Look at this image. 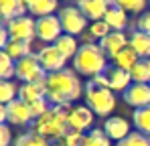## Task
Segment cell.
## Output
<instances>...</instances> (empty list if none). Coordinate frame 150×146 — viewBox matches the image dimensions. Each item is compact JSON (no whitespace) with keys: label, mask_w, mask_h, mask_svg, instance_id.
<instances>
[{"label":"cell","mask_w":150,"mask_h":146,"mask_svg":"<svg viewBox=\"0 0 150 146\" xmlns=\"http://www.w3.org/2000/svg\"><path fill=\"white\" fill-rule=\"evenodd\" d=\"M116 146H150V136H144L140 132H132L128 138H124Z\"/></svg>","instance_id":"obj_32"},{"label":"cell","mask_w":150,"mask_h":146,"mask_svg":"<svg viewBox=\"0 0 150 146\" xmlns=\"http://www.w3.org/2000/svg\"><path fill=\"white\" fill-rule=\"evenodd\" d=\"M47 75L49 73L43 69V65L35 53L16 61V79H21L23 83H45Z\"/></svg>","instance_id":"obj_5"},{"label":"cell","mask_w":150,"mask_h":146,"mask_svg":"<svg viewBox=\"0 0 150 146\" xmlns=\"http://www.w3.org/2000/svg\"><path fill=\"white\" fill-rule=\"evenodd\" d=\"M45 97H47L45 83H23L18 87V99H23L28 106H33L39 99H45Z\"/></svg>","instance_id":"obj_18"},{"label":"cell","mask_w":150,"mask_h":146,"mask_svg":"<svg viewBox=\"0 0 150 146\" xmlns=\"http://www.w3.org/2000/svg\"><path fill=\"white\" fill-rule=\"evenodd\" d=\"M146 4H150V0H114V6H120L126 12H134V14H142Z\"/></svg>","instance_id":"obj_30"},{"label":"cell","mask_w":150,"mask_h":146,"mask_svg":"<svg viewBox=\"0 0 150 146\" xmlns=\"http://www.w3.org/2000/svg\"><path fill=\"white\" fill-rule=\"evenodd\" d=\"M37 57H39V61H41L43 69H45L47 73H57V71L67 69V67H65L67 57H65L59 49L55 47V45H45V47L37 53Z\"/></svg>","instance_id":"obj_9"},{"label":"cell","mask_w":150,"mask_h":146,"mask_svg":"<svg viewBox=\"0 0 150 146\" xmlns=\"http://www.w3.org/2000/svg\"><path fill=\"white\" fill-rule=\"evenodd\" d=\"M45 89H47V101L51 106L71 103L79 99L81 94H85V85L81 83L79 75L73 69L49 73L45 79Z\"/></svg>","instance_id":"obj_1"},{"label":"cell","mask_w":150,"mask_h":146,"mask_svg":"<svg viewBox=\"0 0 150 146\" xmlns=\"http://www.w3.org/2000/svg\"><path fill=\"white\" fill-rule=\"evenodd\" d=\"M0 77L2 81H10L12 77H16V61L4 51H0Z\"/></svg>","instance_id":"obj_27"},{"label":"cell","mask_w":150,"mask_h":146,"mask_svg":"<svg viewBox=\"0 0 150 146\" xmlns=\"http://www.w3.org/2000/svg\"><path fill=\"white\" fill-rule=\"evenodd\" d=\"M18 96V89L12 81H0V103L8 106L10 101H14Z\"/></svg>","instance_id":"obj_31"},{"label":"cell","mask_w":150,"mask_h":146,"mask_svg":"<svg viewBox=\"0 0 150 146\" xmlns=\"http://www.w3.org/2000/svg\"><path fill=\"white\" fill-rule=\"evenodd\" d=\"M105 77H108V81H110V89H112V91H122V94H124L126 89L132 85V75H130V71H124V69H120V67H116V65L108 67Z\"/></svg>","instance_id":"obj_16"},{"label":"cell","mask_w":150,"mask_h":146,"mask_svg":"<svg viewBox=\"0 0 150 146\" xmlns=\"http://www.w3.org/2000/svg\"><path fill=\"white\" fill-rule=\"evenodd\" d=\"M61 35H63V26H61V21L57 14L37 18V39H41L43 43L55 45Z\"/></svg>","instance_id":"obj_8"},{"label":"cell","mask_w":150,"mask_h":146,"mask_svg":"<svg viewBox=\"0 0 150 146\" xmlns=\"http://www.w3.org/2000/svg\"><path fill=\"white\" fill-rule=\"evenodd\" d=\"M122 97L134 110L146 108V106H150V85H146V83H132L122 94Z\"/></svg>","instance_id":"obj_12"},{"label":"cell","mask_w":150,"mask_h":146,"mask_svg":"<svg viewBox=\"0 0 150 146\" xmlns=\"http://www.w3.org/2000/svg\"><path fill=\"white\" fill-rule=\"evenodd\" d=\"M0 122L6 124V106H0Z\"/></svg>","instance_id":"obj_39"},{"label":"cell","mask_w":150,"mask_h":146,"mask_svg":"<svg viewBox=\"0 0 150 146\" xmlns=\"http://www.w3.org/2000/svg\"><path fill=\"white\" fill-rule=\"evenodd\" d=\"M10 142H12V134L8 124H0V146H10Z\"/></svg>","instance_id":"obj_37"},{"label":"cell","mask_w":150,"mask_h":146,"mask_svg":"<svg viewBox=\"0 0 150 146\" xmlns=\"http://www.w3.org/2000/svg\"><path fill=\"white\" fill-rule=\"evenodd\" d=\"M132 83H146L150 85V59H140L136 67L130 71Z\"/></svg>","instance_id":"obj_25"},{"label":"cell","mask_w":150,"mask_h":146,"mask_svg":"<svg viewBox=\"0 0 150 146\" xmlns=\"http://www.w3.org/2000/svg\"><path fill=\"white\" fill-rule=\"evenodd\" d=\"M108 55L103 53L100 43H83L77 55L73 57V71L83 77H98L108 71Z\"/></svg>","instance_id":"obj_3"},{"label":"cell","mask_w":150,"mask_h":146,"mask_svg":"<svg viewBox=\"0 0 150 146\" xmlns=\"http://www.w3.org/2000/svg\"><path fill=\"white\" fill-rule=\"evenodd\" d=\"M103 132L108 134L110 140L114 142H122L124 138H128L132 132H130V122L122 118V116H110L103 122Z\"/></svg>","instance_id":"obj_13"},{"label":"cell","mask_w":150,"mask_h":146,"mask_svg":"<svg viewBox=\"0 0 150 146\" xmlns=\"http://www.w3.org/2000/svg\"><path fill=\"white\" fill-rule=\"evenodd\" d=\"M136 30H140V33H146V35H150V10L142 12V14L138 16V23H136Z\"/></svg>","instance_id":"obj_36"},{"label":"cell","mask_w":150,"mask_h":146,"mask_svg":"<svg viewBox=\"0 0 150 146\" xmlns=\"http://www.w3.org/2000/svg\"><path fill=\"white\" fill-rule=\"evenodd\" d=\"M10 41H12V39H10V33H8V28L2 24V26H0V49L4 51V49H6V45H8Z\"/></svg>","instance_id":"obj_38"},{"label":"cell","mask_w":150,"mask_h":146,"mask_svg":"<svg viewBox=\"0 0 150 146\" xmlns=\"http://www.w3.org/2000/svg\"><path fill=\"white\" fill-rule=\"evenodd\" d=\"M110 33H112V28H110V24L105 23V21H98V23L89 24V35H91L93 39H98V41L105 39Z\"/></svg>","instance_id":"obj_33"},{"label":"cell","mask_w":150,"mask_h":146,"mask_svg":"<svg viewBox=\"0 0 150 146\" xmlns=\"http://www.w3.org/2000/svg\"><path fill=\"white\" fill-rule=\"evenodd\" d=\"M8 33H10V39L12 41H26V43H33V39L37 37V21H33L30 16H18L10 23H2Z\"/></svg>","instance_id":"obj_7"},{"label":"cell","mask_w":150,"mask_h":146,"mask_svg":"<svg viewBox=\"0 0 150 146\" xmlns=\"http://www.w3.org/2000/svg\"><path fill=\"white\" fill-rule=\"evenodd\" d=\"M132 124L136 128V132L150 136V106L146 108H140V110H134L132 114Z\"/></svg>","instance_id":"obj_22"},{"label":"cell","mask_w":150,"mask_h":146,"mask_svg":"<svg viewBox=\"0 0 150 146\" xmlns=\"http://www.w3.org/2000/svg\"><path fill=\"white\" fill-rule=\"evenodd\" d=\"M130 47L136 51V55L140 59H150V35L134 30L130 35Z\"/></svg>","instance_id":"obj_20"},{"label":"cell","mask_w":150,"mask_h":146,"mask_svg":"<svg viewBox=\"0 0 150 146\" xmlns=\"http://www.w3.org/2000/svg\"><path fill=\"white\" fill-rule=\"evenodd\" d=\"M100 47L108 55V59H116L126 47H130V37L122 30H112L105 39L100 41Z\"/></svg>","instance_id":"obj_11"},{"label":"cell","mask_w":150,"mask_h":146,"mask_svg":"<svg viewBox=\"0 0 150 146\" xmlns=\"http://www.w3.org/2000/svg\"><path fill=\"white\" fill-rule=\"evenodd\" d=\"M85 101H87V108L101 118H108L114 110H116V96L110 87H101L96 85L93 81H87L85 83Z\"/></svg>","instance_id":"obj_4"},{"label":"cell","mask_w":150,"mask_h":146,"mask_svg":"<svg viewBox=\"0 0 150 146\" xmlns=\"http://www.w3.org/2000/svg\"><path fill=\"white\" fill-rule=\"evenodd\" d=\"M140 61V57L136 55V51L132 47H126L116 59H114V65L116 67H120V69H124V71H132L134 67H136V63Z\"/></svg>","instance_id":"obj_24"},{"label":"cell","mask_w":150,"mask_h":146,"mask_svg":"<svg viewBox=\"0 0 150 146\" xmlns=\"http://www.w3.org/2000/svg\"><path fill=\"white\" fill-rule=\"evenodd\" d=\"M71 103H61V106H51L49 112L43 114L41 118L30 124V130L45 136L47 140H63L65 134L71 130L69 128V114H71Z\"/></svg>","instance_id":"obj_2"},{"label":"cell","mask_w":150,"mask_h":146,"mask_svg":"<svg viewBox=\"0 0 150 146\" xmlns=\"http://www.w3.org/2000/svg\"><path fill=\"white\" fill-rule=\"evenodd\" d=\"M51 146H63V144H51Z\"/></svg>","instance_id":"obj_40"},{"label":"cell","mask_w":150,"mask_h":146,"mask_svg":"<svg viewBox=\"0 0 150 146\" xmlns=\"http://www.w3.org/2000/svg\"><path fill=\"white\" fill-rule=\"evenodd\" d=\"M14 146H51V144L45 136H41V134L30 130V132H25L23 136H18Z\"/></svg>","instance_id":"obj_29"},{"label":"cell","mask_w":150,"mask_h":146,"mask_svg":"<svg viewBox=\"0 0 150 146\" xmlns=\"http://www.w3.org/2000/svg\"><path fill=\"white\" fill-rule=\"evenodd\" d=\"M6 122L8 124H14V126H28L33 124V112H30V106L25 103L23 99H14L6 106Z\"/></svg>","instance_id":"obj_10"},{"label":"cell","mask_w":150,"mask_h":146,"mask_svg":"<svg viewBox=\"0 0 150 146\" xmlns=\"http://www.w3.org/2000/svg\"><path fill=\"white\" fill-rule=\"evenodd\" d=\"M57 6H59V0H26V10L39 18L53 14Z\"/></svg>","instance_id":"obj_19"},{"label":"cell","mask_w":150,"mask_h":146,"mask_svg":"<svg viewBox=\"0 0 150 146\" xmlns=\"http://www.w3.org/2000/svg\"><path fill=\"white\" fill-rule=\"evenodd\" d=\"M75 6H77V8L85 14V18L91 21V23L103 21V18H105V12L110 10L108 0H77Z\"/></svg>","instance_id":"obj_15"},{"label":"cell","mask_w":150,"mask_h":146,"mask_svg":"<svg viewBox=\"0 0 150 146\" xmlns=\"http://www.w3.org/2000/svg\"><path fill=\"white\" fill-rule=\"evenodd\" d=\"M85 140V134L83 132H77V130H69L63 138V146H83Z\"/></svg>","instance_id":"obj_34"},{"label":"cell","mask_w":150,"mask_h":146,"mask_svg":"<svg viewBox=\"0 0 150 146\" xmlns=\"http://www.w3.org/2000/svg\"><path fill=\"white\" fill-rule=\"evenodd\" d=\"M93 120H96V114L87 106H75L69 114V128L85 134V130L93 126Z\"/></svg>","instance_id":"obj_14"},{"label":"cell","mask_w":150,"mask_h":146,"mask_svg":"<svg viewBox=\"0 0 150 146\" xmlns=\"http://www.w3.org/2000/svg\"><path fill=\"white\" fill-rule=\"evenodd\" d=\"M33 43H26V41H10L6 49H4V53H8L14 61H18V59H23L26 55H33V49H30Z\"/></svg>","instance_id":"obj_26"},{"label":"cell","mask_w":150,"mask_h":146,"mask_svg":"<svg viewBox=\"0 0 150 146\" xmlns=\"http://www.w3.org/2000/svg\"><path fill=\"white\" fill-rule=\"evenodd\" d=\"M55 47L59 49V51H61V53H63L67 59H73L75 55H77V51H79V47H81V45L77 43V39H75V37H71V35H65V33H63V35L57 39Z\"/></svg>","instance_id":"obj_23"},{"label":"cell","mask_w":150,"mask_h":146,"mask_svg":"<svg viewBox=\"0 0 150 146\" xmlns=\"http://www.w3.org/2000/svg\"><path fill=\"white\" fill-rule=\"evenodd\" d=\"M51 108V103L47 101V97L45 99H39V101H35L33 106H30V112H33V118L37 120V118H41L43 114H47Z\"/></svg>","instance_id":"obj_35"},{"label":"cell","mask_w":150,"mask_h":146,"mask_svg":"<svg viewBox=\"0 0 150 146\" xmlns=\"http://www.w3.org/2000/svg\"><path fill=\"white\" fill-rule=\"evenodd\" d=\"M57 16L61 21V26H63V33L65 35L77 37V35H81L87 28V18H85V14L77 6H63L57 12Z\"/></svg>","instance_id":"obj_6"},{"label":"cell","mask_w":150,"mask_h":146,"mask_svg":"<svg viewBox=\"0 0 150 146\" xmlns=\"http://www.w3.org/2000/svg\"><path fill=\"white\" fill-rule=\"evenodd\" d=\"M83 146H112V140L108 138V134L103 132V128H93V130L85 132Z\"/></svg>","instance_id":"obj_28"},{"label":"cell","mask_w":150,"mask_h":146,"mask_svg":"<svg viewBox=\"0 0 150 146\" xmlns=\"http://www.w3.org/2000/svg\"><path fill=\"white\" fill-rule=\"evenodd\" d=\"M103 21L110 24L112 30H122L124 33V28L128 26V12L124 8H120V6H110V10L105 12Z\"/></svg>","instance_id":"obj_21"},{"label":"cell","mask_w":150,"mask_h":146,"mask_svg":"<svg viewBox=\"0 0 150 146\" xmlns=\"http://www.w3.org/2000/svg\"><path fill=\"white\" fill-rule=\"evenodd\" d=\"M26 0H0V14L2 23H10L18 16H25Z\"/></svg>","instance_id":"obj_17"}]
</instances>
